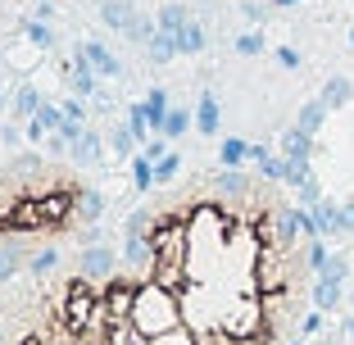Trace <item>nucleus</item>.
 <instances>
[{
  "label": "nucleus",
  "instance_id": "f257e3e1",
  "mask_svg": "<svg viewBox=\"0 0 354 345\" xmlns=\"http://www.w3.org/2000/svg\"><path fill=\"white\" fill-rule=\"evenodd\" d=\"M82 182L68 168L46 164L37 150L0 159V241L23 236L41 245L46 236H64L77 223Z\"/></svg>",
  "mask_w": 354,
  "mask_h": 345
},
{
  "label": "nucleus",
  "instance_id": "f03ea898",
  "mask_svg": "<svg viewBox=\"0 0 354 345\" xmlns=\"http://www.w3.org/2000/svg\"><path fill=\"white\" fill-rule=\"evenodd\" d=\"M32 254H37V241H23V236L0 241V286H10V277H19V272L28 268Z\"/></svg>",
  "mask_w": 354,
  "mask_h": 345
},
{
  "label": "nucleus",
  "instance_id": "7ed1b4c3",
  "mask_svg": "<svg viewBox=\"0 0 354 345\" xmlns=\"http://www.w3.org/2000/svg\"><path fill=\"white\" fill-rule=\"evenodd\" d=\"M100 155H104V141H100V132H91V127H86L82 136H77L73 141V150H68V159H73V164H100Z\"/></svg>",
  "mask_w": 354,
  "mask_h": 345
},
{
  "label": "nucleus",
  "instance_id": "20e7f679",
  "mask_svg": "<svg viewBox=\"0 0 354 345\" xmlns=\"http://www.w3.org/2000/svg\"><path fill=\"white\" fill-rule=\"evenodd\" d=\"M59 123H64V109H55V105L41 100V109L28 118V136L37 141V136H46V132H59Z\"/></svg>",
  "mask_w": 354,
  "mask_h": 345
},
{
  "label": "nucleus",
  "instance_id": "39448f33",
  "mask_svg": "<svg viewBox=\"0 0 354 345\" xmlns=\"http://www.w3.org/2000/svg\"><path fill=\"white\" fill-rule=\"evenodd\" d=\"M100 19H104V28L127 32L136 14H132V5H127V0H100Z\"/></svg>",
  "mask_w": 354,
  "mask_h": 345
},
{
  "label": "nucleus",
  "instance_id": "423d86ee",
  "mask_svg": "<svg viewBox=\"0 0 354 345\" xmlns=\"http://www.w3.org/2000/svg\"><path fill=\"white\" fill-rule=\"evenodd\" d=\"M68 86H73L77 95H91L95 91V68H91V59L82 55V46H77V55H73V77H68Z\"/></svg>",
  "mask_w": 354,
  "mask_h": 345
},
{
  "label": "nucleus",
  "instance_id": "0eeeda50",
  "mask_svg": "<svg viewBox=\"0 0 354 345\" xmlns=\"http://www.w3.org/2000/svg\"><path fill=\"white\" fill-rule=\"evenodd\" d=\"M214 187H218L223 196H250V191L259 187V182H254V178H245V173H236V168H223L218 178H214Z\"/></svg>",
  "mask_w": 354,
  "mask_h": 345
},
{
  "label": "nucleus",
  "instance_id": "6e6552de",
  "mask_svg": "<svg viewBox=\"0 0 354 345\" xmlns=\"http://www.w3.org/2000/svg\"><path fill=\"white\" fill-rule=\"evenodd\" d=\"M146 55H150L155 64H168L173 55H182V50H177V32H164V28H159L155 37L146 41Z\"/></svg>",
  "mask_w": 354,
  "mask_h": 345
},
{
  "label": "nucleus",
  "instance_id": "1a4fd4ad",
  "mask_svg": "<svg viewBox=\"0 0 354 345\" xmlns=\"http://www.w3.org/2000/svg\"><path fill=\"white\" fill-rule=\"evenodd\" d=\"M82 55L91 59V68H95L100 77H118V59H114L109 50H104L100 41H86V46H82Z\"/></svg>",
  "mask_w": 354,
  "mask_h": 345
},
{
  "label": "nucleus",
  "instance_id": "9d476101",
  "mask_svg": "<svg viewBox=\"0 0 354 345\" xmlns=\"http://www.w3.org/2000/svg\"><path fill=\"white\" fill-rule=\"evenodd\" d=\"M350 100H354V82L350 77H332V82L323 86V105L327 109H345Z\"/></svg>",
  "mask_w": 354,
  "mask_h": 345
},
{
  "label": "nucleus",
  "instance_id": "9b49d317",
  "mask_svg": "<svg viewBox=\"0 0 354 345\" xmlns=\"http://www.w3.org/2000/svg\"><path fill=\"white\" fill-rule=\"evenodd\" d=\"M104 214V196L95 187H82V196H77V223H100Z\"/></svg>",
  "mask_w": 354,
  "mask_h": 345
},
{
  "label": "nucleus",
  "instance_id": "f8f14e48",
  "mask_svg": "<svg viewBox=\"0 0 354 345\" xmlns=\"http://www.w3.org/2000/svg\"><path fill=\"white\" fill-rule=\"evenodd\" d=\"M313 304H318V314L336 309V304H341V282H332V277H318V282H313Z\"/></svg>",
  "mask_w": 354,
  "mask_h": 345
},
{
  "label": "nucleus",
  "instance_id": "ddd939ff",
  "mask_svg": "<svg viewBox=\"0 0 354 345\" xmlns=\"http://www.w3.org/2000/svg\"><path fill=\"white\" fill-rule=\"evenodd\" d=\"M59 268V250L55 245H46V250H37L28 259V272H32V282H41V277H50V272Z\"/></svg>",
  "mask_w": 354,
  "mask_h": 345
},
{
  "label": "nucleus",
  "instance_id": "4468645a",
  "mask_svg": "<svg viewBox=\"0 0 354 345\" xmlns=\"http://www.w3.org/2000/svg\"><path fill=\"white\" fill-rule=\"evenodd\" d=\"M332 114V109L323 105V95H318V100H309V105L300 109V118H295V127H304V132L309 136H318V127H323V118Z\"/></svg>",
  "mask_w": 354,
  "mask_h": 345
},
{
  "label": "nucleus",
  "instance_id": "2eb2a0df",
  "mask_svg": "<svg viewBox=\"0 0 354 345\" xmlns=\"http://www.w3.org/2000/svg\"><path fill=\"white\" fill-rule=\"evenodd\" d=\"M281 155H313V136L304 127H286L281 132Z\"/></svg>",
  "mask_w": 354,
  "mask_h": 345
},
{
  "label": "nucleus",
  "instance_id": "dca6fc26",
  "mask_svg": "<svg viewBox=\"0 0 354 345\" xmlns=\"http://www.w3.org/2000/svg\"><path fill=\"white\" fill-rule=\"evenodd\" d=\"M196 127L205 136H214L218 132V100L214 95H200V109H196Z\"/></svg>",
  "mask_w": 354,
  "mask_h": 345
},
{
  "label": "nucleus",
  "instance_id": "f3484780",
  "mask_svg": "<svg viewBox=\"0 0 354 345\" xmlns=\"http://www.w3.org/2000/svg\"><path fill=\"white\" fill-rule=\"evenodd\" d=\"M177 50H182V55H200V50H205V28H200L196 19L177 32Z\"/></svg>",
  "mask_w": 354,
  "mask_h": 345
},
{
  "label": "nucleus",
  "instance_id": "a211bd4d",
  "mask_svg": "<svg viewBox=\"0 0 354 345\" xmlns=\"http://www.w3.org/2000/svg\"><path fill=\"white\" fill-rule=\"evenodd\" d=\"M281 159H286V173H281V182H286V187H300L304 178H313L309 155H281Z\"/></svg>",
  "mask_w": 354,
  "mask_h": 345
},
{
  "label": "nucleus",
  "instance_id": "6ab92c4d",
  "mask_svg": "<svg viewBox=\"0 0 354 345\" xmlns=\"http://www.w3.org/2000/svg\"><path fill=\"white\" fill-rule=\"evenodd\" d=\"M41 109V95H37V86H19L14 91V118H32Z\"/></svg>",
  "mask_w": 354,
  "mask_h": 345
},
{
  "label": "nucleus",
  "instance_id": "aec40b11",
  "mask_svg": "<svg viewBox=\"0 0 354 345\" xmlns=\"http://www.w3.org/2000/svg\"><path fill=\"white\" fill-rule=\"evenodd\" d=\"M218 159H223V168H241L245 159H250V146H245V141H236V136H227V141H223V150H218Z\"/></svg>",
  "mask_w": 354,
  "mask_h": 345
},
{
  "label": "nucleus",
  "instance_id": "412c9836",
  "mask_svg": "<svg viewBox=\"0 0 354 345\" xmlns=\"http://www.w3.org/2000/svg\"><path fill=\"white\" fill-rule=\"evenodd\" d=\"M127 164H132V182H136V191H150V187H155V159H150V155L127 159Z\"/></svg>",
  "mask_w": 354,
  "mask_h": 345
},
{
  "label": "nucleus",
  "instance_id": "4be33fe9",
  "mask_svg": "<svg viewBox=\"0 0 354 345\" xmlns=\"http://www.w3.org/2000/svg\"><path fill=\"white\" fill-rule=\"evenodd\" d=\"M187 23H191L187 5H164V10H159V28H164V32H182Z\"/></svg>",
  "mask_w": 354,
  "mask_h": 345
},
{
  "label": "nucleus",
  "instance_id": "5701e85b",
  "mask_svg": "<svg viewBox=\"0 0 354 345\" xmlns=\"http://www.w3.org/2000/svg\"><path fill=\"white\" fill-rule=\"evenodd\" d=\"M146 114H150V127H155V132H164V118H168V95L159 91H150V100H146Z\"/></svg>",
  "mask_w": 354,
  "mask_h": 345
},
{
  "label": "nucleus",
  "instance_id": "b1692460",
  "mask_svg": "<svg viewBox=\"0 0 354 345\" xmlns=\"http://www.w3.org/2000/svg\"><path fill=\"white\" fill-rule=\"evenodd\" d=\"M109 146H114L118 164H127V155H132V146H136V132L132 127H114V132H109Z\"/></svg>",
  "mask_w": 354,
  "mask_h": 345
},
{
  "label": "nucleus",
  "instance_id": "393cba45",
  "mask_svg": "<svg viewBox=\"0 0 354 345\" xmlns=\"http://www.w3.org/2000/svg\"><path fill=\"white\" fill-rule=\"evenodd\" d=\"M177 168H182V155H177V150H168V155L155 164V182H159V187H164V182H173Z\"/></svg>",
  "mask_w": 354,
  "mask_h": 345
},
{
  "label": "nucleus",
  "instance_id": "a878e982",
  "mask_svg": "<svg viewBox=\"0 0 354 345\" xmlns=\"http://www.w3.org/2000/svg\"><path fill=\"white\" fill-rule=\"evenodd\" d=\"M295 196H300V205H304V209L323 205V187H318V178H304L300 187H295Z\"/></svg>",
  "mask_w": 354,
  "mask_h": 345
},
{
  "label": "nucleus",
  "instance_id": "bb28decb",
  "mask_svg": "<svg viewBox=\"0 0 354 345\" xmlns=\"http://www.w3.org/2000/svg\"><path fill=\"white\" fill-rule=\"evenodd\" d=\"M345 272H350V259L345 254H332V259L318 268V277H332V282H345Z\"/></svg>",
  "mask_w": 354,
  "mask_h": 345
},
{
  "label": "nucleus",
  "instance_id": "cd10ccee",
  "mask_svg": "<svg viewBox=\"0 0 354 345\" xmlns=\"http://www.w3.org/2000/svg\"><path fill=\"white\" fill-rule=\"evenodd\" d=\"M191 127V114L187 109H168V118H164V136H182Z\"/></svg>",
  "mask_w": 354,
  "mask_h": 345
},
{
  "label": "nucleus",
  "instance_id": "c85d7f7f",
  "mask_svg": "<svg viewBox=\"0 0 354 345\" xmlns=\"http://www.w3.org/2000/svg\"><path fill=\"white\" fill-rule=\"evenodd\" d=\"M236 50L241 55H263V37H259V32H241V37H236Z\"/></svg>",
  "mask_w": 354,
  "mask_h": 345
},
{
  "label": "nucleus",
  "instance_id": "c756f323",
  "mask_svg": "<svg viewBox=\"0 0 354 345\" xmlns=\"http://www.w3.org/2000/svg\"><path fill=\"white\" fill-rule=\"evenodd\" d=\"M28 37H32L37 46H55V32H50V28H41V23H32V28H28Z\"/></svg>",
  "mask_w": 354,
  "mask_h": 345
},
{
  "label": "nucleus",
  "instance_id": "7c9ffc66",
  "mask_svg": "<svg viewBox=\"0 0 354 345\" xmlns=\"http://www.w3.org/2000/svg\"><path fill=\"white\" fill-rule=\"evenodd\" d=\"M59 132L68 136V141H77V136H82L86 127H82V118H64V123H59Z\"/></svg>",
  "mask_w": 354,
  "mask_h": 345
},
{
  "label": "nucleus",
  "instance_id": "2f4dec72",
  "mask_svg": "<svg viewBox=\"0 0 354 345\" xmlns=\"http://www.w3.org/2000/svg\"><path fill=\"white\" fill-rule=\"evenodd\" d=\"M277 64H281V68H300V55H295L291 46H281V50H277Z\"/></svg>",
  "mask_w": 354,
  "mask_h": 345
},
{
  "label": "nucleus",
  "instance_id": "473e14b6",
  "mask_svg": "<svg viewBox=\"0 0 354 345\" xmlns=\"http://www.w3.org/2000/svg\"><path fill=\"white\" fill-rule=\"evenodd\" d=\"M146 155H150V159H164V155H168V150H164V136H159V132L146 141Z\"/></svg>",
  "mask_w": 354,
  "mask_h": 345
},
{
  "label": "nucleus",
  "instance_id": "72a5a7b5",
  "mask_svg": "<svg viewBox=\"0 0 354 345\" xmlns=\"http://www.w3.org/2000/svg\"><path fill=\"white\" fill-rule=\"evenodd\" d=\"M64 118H82V123H86V109L77 105V100H68V105H64Z\"/></svg>",
  "mask_w": 354,
  "mask_h": 345
},
{
  "label": "nucleus",
  "instance_id": "f704fd0d",
  "mask_svg": "<svg viewBox=\"0 0 354 345\" xmlns=\"http://www.w3.org/2000/svg\"><path fill=\"white\" fill-rule=\"evenodd\" d=\"M245 19H250V23H263L268 14H263V5H245Z\"/></svg>",
  "mask_w": 354,
  "mask_h": 345
},
{
  "label": "nucleus",
  "instance_id": "c9c22d12",
  "mask_svg": "<svg viewBox=\"0 0 354 345\" xmlns=\"http://www.w3.org/2000/svg\"><path fill=\"white\" fill-rule=\"evenodd\" d=\"M0 345H5V314H0Z\"/></svg>",
  "mask_w": 354,
  "mask_h": 345
},
{
  "label": "nucleus",
  "instance_id": "e433bc0d",
  "mask_svg": "<svg viewBox=\"0 0 354 345\" xmlns=\"http://www.w3.org/2000/svg\"><path fill=\"white\" fill-rule=\"evenodd\" d=\"M345 332H350V341H354V318H350V323H345Z\"/></svg>",
  "mask_w": 354,
  "mask_h": 345
},
{
  "label": "nucleus",
  "instance_id": "4c0bfd02",
  "mask_svg": "<svg viewBox=\"0 0 354 345\" xmlns=\"http://www.w3.org/2000/svg\"><path fill=\"white\" fill-rule=\"evenodd\" d=\"M272 5H295V0H272Z\"/></svg>",
  "mask_w": 354,
  "mask_h": 345
},
{
  "label": "nucleus",
  "instance_id": "58836bf2",
  "mask_svg": "<svg viewBox=\"0 0 354 345\" xmlns=\"http://www.w3.org/2000/svg\"><path fill=\"white\" fill-rule=\"evenodd\" d=\"M5 100H10V95H5V91H0V109H5Z\"/></svg>",
  "mask_w": 354,
  "mask_h": 345
},
{
  "label": "nucleus",
  "instance_id": "ea45409f",
  "mask_svg": "<svg viewBox=\"0 0 354 345\" xmlns=\"http://www.w3.org/2000/svg\"><path fill=\"white\" fill-rule=\"evenodd\" d=\"M350 46H354V32H350Z\"/></svg>",
  "mask_w": 354,
  "mask_h": 345
},
{
  "label": "nucleus",
  "instance_id": "a19ab883",
  "mask_svg": "<svg viewBox=\"0 0 354 345\" xmlns=\"http://www.w3.org/2000/svg\"><path fill=\"white\" fill-rule=\"evenodd\" d=\"M350 218H354V205H350Z\"/></svg>",
  "mask_w": 354,
  "mask_h": 345
}]
</instances>
